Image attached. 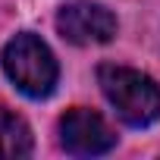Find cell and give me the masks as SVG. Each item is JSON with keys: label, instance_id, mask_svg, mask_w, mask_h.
Listing matches in <instances>:
<instances>
[{"label": "cell", "instance_id": "3", "mask_svg": "<svg viewBox=\"0 0 160 160\" xmlns=\"http://www.w3.org/2000/svg\"><path fill=\"white\" fill-rule=\"evenodd\" d=\"M60 144L66 154H75V157H98L116 148V132L107 126L101 113L72 107L60 119Z\"/></svg>", "mask_w": 160, "mask_h": 160}, {"label": "cell", "instance_id": "1", "mask_svg": "<svg viewBox=\"0 0 160 160\" xmlns=\"http://www.w3.org/2000/svg\"><path fill=\"white\" fill-rule=\"evenodd\" d=\"M98 82H101L104 98L110 101V107L126 126L144 129L160 119V88L151 75L129 66L104 63L98 69Z\"/></svg>", "mask_w": 160, "mask_h": 160}, {"label": "cell", "instance_id": "2", "mask_svg": "<svg viewBox=\"0 0 160 160\" xmlns=\"http://www.w3.org/2000/svg\"><path fill=\"white\" fill-rule=\"evenodd\" d=\"M0 63H3L7 78L28 98H47L57 85V75H60L50 47L32 32H22L13 41H7Z\"/></svg>", "mask_w": 160, "mask_h": 160}, {"label": "cell", "instance_id": "5", "mask_svg": "<svg viewBox=\"0 0 160 160\" xmlns=\"http://www.w3.org/2000/svg\"><path fill=\"white\" fill-rule=\"evenodd\" d=\"M32 154V132L22 116L0 107V157H28Z\"/></svg>", "mask_w": 160, "mask_h": 160}, {"label": "cell", "instance_id": "4", "mask_svg": "<svg viewBox=\"0 0 160 160\" xmlns=\"http://www.w3.org/2000/svg\"><path fill=\"white\" fill-rule=\"evenodd\" d=\"M57 32L69 44H107L116 35V16L91 0H75L66 3L57 16Z\"/></svg>", "mask_w": 160, "mask_h": 160}]
</instances>
